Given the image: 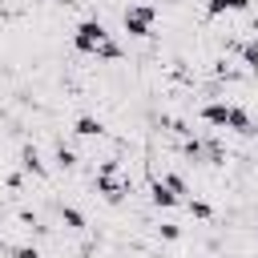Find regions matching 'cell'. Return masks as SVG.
<instances>
[{"label": "cell", "mask_w": 258, "mask_h": 258, "mask_svg": "<svg viewBox=\"0 0 258 258\" xmlns=\"http://www.w3.org/2000/svg\"><path fill=\"white\" fill-rule=\"evenodd\" d=\"M105 40H109V32H105L101 20H81V24L73 28V48H77V52H97Z\"/></svg>", "instance_id": "1"}, {"label": "cell", "mask_w": 258, "mask_h": 258, "mask_svg": "<svg viewBox=\"0 0 258 258\" xmlns=\"http://www.w3.org/2000/svg\"><path fill=\"white\" fill-rule=\"evenodd\" d=\"M153 20H157V8H153V4H129L125 16H121V24H125L129 36H149Z\"/></svg>", "instance_id": "2"}, {"label": "cell", "mask_w": 258, "mask_h": 258, "mask_svg": "<svg viewBox=\"0 0 258 258\" xmlns=\"http://www.w3.org/2000/svg\"><path fill=\"white\" fill-rule=\"evenodd\" d=\"M125 189H129V185H125V181H117L113 173H97V194H101L105 202H113V206H117V202L125 198Z\"/></svg>", "instance_id": "3"}, {"label": "cell", "mask_w": 258, "mask_h": 258, "mask_svg": "<svg viewBox=\"0 0 258 258\" xmlns=\"http://www.w3.org/2000/svg\"><path fill=\"white\" fill-rule=\"evenodd\" d=\"M202 121H206V125H214V129H230V105H222V101L202 105Z\"/></svg>", "instance_id": "4"}, {"label": "cell", "mask_w": 258, "mask_h": 258, "mask_svg": "<svg viewBox=\"0 0 258 258\" xmlns=\"http://www.w3.org/2000/svg\"><path fill=\"white\" fill-rule=\"evenodd\" d=\"M20 169L32 173V177H44V173H48V165H44V157H40L36 145H24V149H20Z\"/></svg>", "instance_id": "5"}, {"label": "cell", "mask_w": 258, "mask_h": 258, "mask_svg": "<svg viewBox=\"0 0 258 258\" xmlns=\"http://www.w3.org/2000/svg\"><path fill=\"white\" fill-rule=\"evenodd\" d=\"M149 202H153L157 210H173V206H181V198H177L173 189H165L161 181H153V185H149Z\"/></svg>", "instance_id": "6"}, {"label": "cell", "mask_w": 258, "mask_h": 258, "mask_svg": "<svg viewBox=\"0 0 258 258\" xmlns=\"http://www.w3.org/2000/svg\"><path fill=\"white\" fill-rule=\"evenodd\" d=\"M222 12H250V0H206V16H222Z\"/></svg>", "instance_id": "7"}, {"label": "cell", "mask_w": 258, "mask_h": 258, "mask_svg": "<svg viewBox=\"0 0 258 258\" xmlns=\"http://www.w3.org/2000/svg\"><path fill=\"white\" fill-rule=\"evenodd\" d=\"M73 133H77V137H101V133H105V121H101V117H89V113H85V117H77Z\"/></svg>", "instance_id": "8"}, {"label": "cell", "mask_w": 258, "mask_h": 258, "mask_svg": "<svg viewBox=\"0 0 258 258\" xmlns=\"http://www.w3.org/2000/svg\"><path fill=\"white\" fill-rule=\"evenodd\" d=\"M230 129H234V133H254L250 113H246V109H238V105H230Z\"/></svg>", "instance_id": "9"}, {"label": "cell", "mask_w": 258, "mask_h": 258, "mask_svg": "<svg viewBox=\"0 0 258 258\" xmlns=\"http://www.w3.org/2000/svg\"><path fill=\"white\" fill-rule=\"evenodd\" d=\"M185 210H189L198 222H210V218H214V206H210V202H202V198H189V202H185Z\"/></svg>", "instance_id": "10"}, {"label": "cell", "mask_w": 258, "mask_h": 258, "mask_svg": "<svg viewBox=\"0 0 258 258\" xmlns=\"http://www.w3.org/2000/svg\"><path fill=\"white\" fill-rule=\"evenodd\" d=\"M60 222H64L69 230H85V214H81L77 206H60Z\"/></svg>", "instance_id": "11"}, {"label": "cell", "mask_w": 258, "mask_h": 258, "mask_svg": "<svg viewBox=\"0 0 258 258\" xmlns=\"http://www.w3.org/2000/svg\"><path fill=\"white\" fill-rule=\"evenodd\" d=\"M157 181H161V185H165V189H173V194H177V198H181V194H185V177H181V173H161V177H157Z\"/></svg>", "instance_id": "12"}, {"label": "cell", "mask_w": 258, "mask_h": 258, "mask_svg": "<svg viewBox=\"0 0 258 258\" xmlns=\"http://www.w3.org/2000/svg\"><path fill=\"white\" fill-rule=\"evenodd\" d=\"M56 165H60V169H73V165H77V153H73L69 145H56Z\"/></svg>", "instance_id": "13"}, {"label": "cell", "mask_w": 258, "mask_h": 258, "mask_svg": "<svg viewBox=\"0 0 258 258\" xmlns=\"http://www.w3.org/2000/svg\"><path fill=\"white\" fill-rule=\"evenodd\" d=\"M242 60H246L250 69H258V40H250V44H242Z\"/></svg>", "instance_id": "14"}, {"label": "cell", "mask_w": 258, "mask_h": 258, "mask_svg": "<svg viewBox=\"0 0 258 258\" xmlns=\"http://www.w3.org/2000/svg\"><path fill=\"white\" fill-rule=\"evenodd\" d=\"M97 56H105V60H117V56H121V48H117L113 40H105V44L97 48Z\"/></svg>", "instance_id": "15"}, {"label": "cell", "mask_w": 258, "mask_h": 258, "mask_svg": "<svg viewBox=\"0 0 258 258\" xmlns=\"http://www.w3.org/2000/svg\"><path fill=\"white\" fill-rule=\"evenodd\" d=\"M161 238H165V242H177V238H181V226L165 222V226H161Z\"/></svg>", "instance_id": "16"}, {"label": "cell", "mask_w": 258, "mask_h": 258, "mask_svg": "<svg viewBox=\"0 0 258 258\" xmlns=\"http://www.w3.org/2000/svg\"><path fill=\"white\" fill-rule=\"evenodd\" d=\"M12 258H40L36 246H12Z\"/></svg>", "instance_id": "17"}, {"label": "cell", "mask_w": 258, "mask_h": 258, "mask_svg": "<svg viewBox=\"0 0 258 258\" xmlns=\"http://www.w3.org/2000/svg\"><path fill=\"white\" fill-rule=\"evenodd\" d=\"M254 133H258V125H254Z\"/></svg>", "instance_id": "18"}]
</instances>
